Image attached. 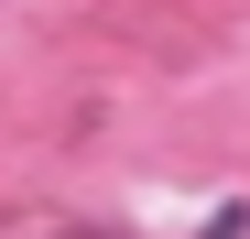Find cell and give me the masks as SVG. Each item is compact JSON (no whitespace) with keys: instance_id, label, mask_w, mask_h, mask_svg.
<instances>
[]
</instances>
